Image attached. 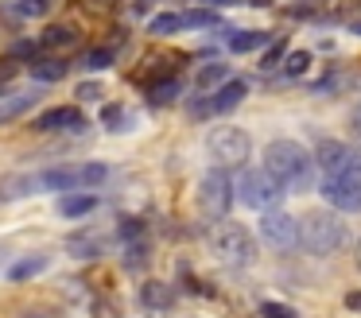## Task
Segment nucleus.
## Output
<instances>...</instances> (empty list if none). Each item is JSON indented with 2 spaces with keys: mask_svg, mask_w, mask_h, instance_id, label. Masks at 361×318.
<instances>
[{
  "mask_svg": "<svg viewBox=\"0 0 361 318\" xmlns=\"http://www.w3.org/2000/svg\"><path fill=\"white\" fill-rule=\"evenodd\" d=\"M195 82H198V90H218L221 82H229V66H226V62H210V66L198 70Z\"/></svg>",
  "mask_w": 361,
  "mask_h": 318,
  "instance_id": "obj_16",
  "label": "nucleus"
},
{
  "mask_svg": "<svg viewBox=\"0 0 361 318\" xmlns=\"http://www.w3.org/2000/svg\"><path fill=\"white\" fill-rule=\"evenodd\" d=\"M206 152H210V159L218 163V167H241L245 159H249L252 152V140L245 128H233V124H221V128H214L210 136H206Z\"/></svg>",
  "mask_w": 361,
  "mask_h": 318,
  "instance_id": "obj_4",
  "label": "nucleus"
},
{
  "mask_svg": "<svg viewBox=\"0 0 361 318\" xmlns=\"http://www.w3.org/2000/svg\"><path fill=\"white\" fill-rule=\"evenodd\" d=\"M345 307H350V310H361V291H350V295H345Z\"/></svg>",
  "mask_w": 361,
  "mask_h": 318,
  "instance_id": "obj_33",
  "label": "nucleus"
},
{
  "mask_svg": "<svg viewBox=\"0 0 361 318\" xmlns=\"http://www.w3.org/2000/svg\"><path fill=\"white\" fill-rule=\"evenodd\" d=\"M32 101H35V97H20V101H8V105H0V121H4V116L24 113V109H32Z\"/></svg>",
  "mask_w": 361,
  "mask_h": 318,
  "instance_id": "obj_27",
  "label": "nucleus"
},
{
  "mask_svg": "<svg viewBox=\"0 0 361 318\" xmlns=\"http://www.w3.org/2000/svg\"><path fill=\"white\" fill-rule=\"evenodd\" d=\"M35 178H39V190H74L82 186V167H47Z\"/></svg>",
  "mask_w": 361,
  "mask_h": 318,
  "instance_id": "obj_12",
  "label": "nucleus"
},
{
  "mask_svg": "<svg viewBox=\"0 0 361 318\" xmlns=\"http://www.w3.org/2000/svg\"><path fill=\"white\" fill-rule=\"evenodd\" d=\"M353 31H357V35H361V23H357V27H353Z\"/></svg>",
  "mask_w": 361,
  "mask_h": 318,
  "instance_id": "obj_40",
  "label": "nucleus"
},
{
  "mask_svg": "<svg viewBox=\"0 0 361 318\" xmlns=\"http://www.w3.org/2000/svg\"><path fill=\"white\" fill-rule=\"evenodd\" d=\"M8 78H16V62H12V59H0V85L8 82Z\"/></svg>",
  "mask_w": 361,
  "mask_h": 318,
  "instance_id": "obj_31",
  "label": "nucleus"
},
{
  "mask_svg": "<svg viewBox=\"0 0 361 318\" xmlns=\"http://www.w3.org/2000/svg\"><path fill=\"white\" fill-rule=\"evenodd\" d=\"M260 43H264V35H257V31H237V35H229V51H237V54L257 51Z\"/></svg>",
  "mask_w": 361,
  "mask_h": 318,
  "instance_id": "obj_20",
  "label": "nucleus"
},
{
  "mask_svg": "<svg viewBox=\"0 0 361 318\" xmlns=\"http://www.w3.org/2000/svg\"><path fill=\"white\" fill-rule=\"evenodd\" d=\"M102 121L109 124L113 132H125V109L121 105H105V113H102Z\"/></svg>",
  "mask_w": 361,
  "mask_h": 318,
  "instance_id": "obj_25",
  "label": "nucleus"
},
{
  "mask_svg": "<svg viewBox=\"0 0 361 318\" xmlns=\"http://www.w3.org/2000/svg\"><path fill=\"white\" fill-rule=\"evenodd\" d=\"M314 159H319V167L326 171V175H353V178H361V152L338 144V140H322L319 152H314Z\"/></svg>",
  "mask_w": 361,
  "mask_h": 318,
  "instance_id": "obj_7",
  "label": "nucleus"
},
{
  "mask_svg": "<svg viewBox=\"0 0 361 318\" xmlns=\"http://www.w3.org/2000/svg\"><path fill=\"white\" fill-rule=\"evenodd\" d=\"M39 43L43 47H71L74 43V27H66V23H51V27H43Z\"/></svg>",
  "mask_w": 361,
  "mask_h": 318,
  "instance_id": "obj_19",
  "label": "nucleus"
},
{
  "mask_svg": "<svg viewBox=\"0 0 361 318\" xmlns=\"http://www.w3.org/2000/svg\"><path fill=\"white\" fill-rule=\"evenodd\" d=\"M32 78L35 82H59V78H66V62L39 59V62H32Z\"/></svg>",
  "mask_w": 361,
  "mask_h": 318,
  "instance_id": "obj_17",
  "label": "nucleus"
},
{
  "mask_svg": "<svg viewBox=\"0 0 361 318\" xmlns=\"http://www.w3.org/2000/svg\"><path fill=\"white\" fill-rule=\"evenodd\" d=\"M350 245V229L342 217L334 214H307L299 221V248H307L311 256H334Z\"/></svg>",
  "mask_w": 361,
  "mask_h": 318,
  "instance_id": "obj_2",
  "label": "nucleus"
},
{
  "mask_svg": "<svg viewBox=\"0 0 361 318\" xmlns=\"http://www.w3.org/2000/svg\"><path fill=\"white\" fill-rule=\"evenodd\" d=\"M24 318H47V314H39V310H32V314H24Z\"/></svg>",
  "mask_w": 361,
  "mask_h": 318,
  "instance_id": "obj_37",
  "label": "nucleus"
},
{
  "mask_svg": "<svg viewBox=\"0 0 361 318\" xmlns=\"http://www.w3.org/2000/svg\"><path fill=\"white\" fill-rule=\"evenodd\" d=\"M0 256H4V252H0Z\"/></svg>",
  "mask_w": 361,
  "mask_h": 318,
  "instance_id": "obj_41",
  "label": "nucleus"
},
{
  "mask_svg": "<svg viewBox=\"0 0 361 318\" xmlns=\"http://www.w3.org/2000/svg\"><path fill=\"white\" fill-rule=\"evenodd\" d=\"M140 299L148 310H167L171 307V291H167V283H159V279H148V283L140 287Z\"/></svg>",
  "mask_w": 361,
  "mask_h": 318,
  "instance_id": "obj_15",
  "label": "nucleus"
},
{
  "mask_svg": "<svg viewBox=\"0 0 361 318\" xmlns=\"http://www.w3.org/2000/svg\"><path fill=\"white\" fill-rule=\"evenodd\" d=\"M319 190L342 214H357L361 209V178H353V175H326Z\"/></svg>",
  "mask_w": 361,
  "mask_h": 318,
  "instance_id": "obj_9",
  "label": "nucleus"
},
{
  "mask_svg": "<svg viewBox=\"0 0 361 318\" xmlns=\"http://www.w3.org/2000/svg\"><path fill=\"white\" fill-rule=\"evenodd\" d=\"M20 8H24L27 16H39L43 8H47V0H24V4H20Z\"/></svg>",
  "mask_w": 361,
  "mask_h": 318,
  "instance_id": "obj_32",
  "label": "nucleus"
},
{
  "mask_svg": "<svg viewBox=\"0 0 361 318\" xmlns=\"http://www.w3.org/2000/svg\"><path fill=\"white\" fill-rule=\"evenodd\" d=\"M94 209H97L94 194H66V198H59V217H86Z\"/></svg>",
  "mask_w": 361,
  "mask_h": 318,
  "instance_id": "obj_14",
  "label": "nucleus"
},
{
  "mask_svg": "<svg viewBox=\"0 0 361 318\" xmlns=\"http://www.w3.org/2000/svg\"><path fill=\"white\" fill-rule=\"evenodd\" d=\"M210 252L218 256L229 268H245V264L257 260V245H252V233L237 221H221L210 229Z\"/></svg>",
  "mask_w": 361,
  "mask_h": 318,
  "instance_id": "obj_3",
  "label": "nucleus"
},
{
  "mask_svg": "<svg viewBox=\"0 0 361 318\" xmlns=\"http://www.w3.org/2000/svg\"><path fill=\"white\" fill-rule=\"evenodd\" d=\"M102 252V245H94V237H71V256H97Z\"/></svg>",
  "mask_w": 361,
  "mask_h": 318,
  "instance_id": "obj_24",
  "label": "nucleus"
},
{
  "mask_svg": "<svg viewBox=\"0 0 361 318\" xmlns=\"http://www.w3.org/2000/svg\"><path fill=\"white\" fill-rule=\"evenodd\" d=\"M249 4H257V8H260V4H272V0H249Z\"/></svg>",
  "mask_w": 361,
  "mask_h": 318,
  "instance_id": "obj_38",
  "label": "nucleus"
},
{
  "mask_svg": "<svg viewBox=\"0 0 361 318\" xmlns=\"http://www.w3.org/2000/svg\"><path fill=\"white\" fill-rule=\"evenodd\" d=\"M350 121H353V132H357V136H361V101H357V105H353V116H350Z\"/></svg>",
  "mask_w": 361,
  "mask_h": 318,
  "instance_id": "obj_34",
  "label": "nucleus"
},
{
  "mask_svg": "<svg viewBox=\"0 0 361 318\" xmlns=\"http://www.w3.org/2000/svg\"><path fill=\"white\" fill-rule=\"evenodd\" d=\"M229 202H233V183H229V171L226 167H214L202 175L198 183V206L206 209V217L221 221L229 214Z\"/></svg>",
  "mask_w": 361,
  "mask_h": 318,
  "instance_id": "obj_6",
  "label": "nucleus"
},
{
  "mask_svg": "<svg viewBox=\"0 0 361 318\" xmlns=\"http://www.w3.org/2000/svg\"><path fill=\"white\" fill-rule=\"evenodd\" d=\"M260 314H264V318H295L288 307H283V302H264V307H260Z\"/></svg>",
  "mask_w": 361,
  "mask_h": 318,
  "instance_id": "obj_28",
  "label": "nucleus"
},
{
  "mask_svg": "<svg viewBox=\"0 0 361 318\" xmlns=\"http://www.w3.org/2000/svg\"><path fill=\"white\" fill-rule=\"evenodd\" d=\"M280 59H283V43H276L272 51L264 54V62H260V66H264V70H272V66H276V62H280Z\"/></svg>",
  "mask_w": 361,
  "mask_h": 318,
  "instance_id": "obj_30",
  "label": "nucleus"
},
{
  "mask_svg": "<svg viewBox=\"0 0 361 318\" xmlns=\"http://www.w3.org/2000/svg\"><path fill=\"white\" fill-rule=\"evenodd\" d=\"M260 237L272 248H280V252H291L299 245V221L291 214H283V209H268L260 217Z\"/></svg>",
  "mask_w": 361,
  "mask_h": 318,
  "instance_id": "obj_8",
  "label": "nucleus"
},
{
  "mask_svg": "<svg viewBox=\"0 0 361 318\" xmlns=\"http://www.w3.org/2000/svg\"><path fill=\"white\" fill-rule=\"evenodd\" d=\"M206 4H214V8H221V4H233V0H206Z\"/></svg>",
  "mask_w": 361,
  "mask_h": 318,
  "instance_id": "obj_36",
  "label": "nucleus"
},
{
  "mask_svg": "<svg viewBox=\"0 0 361 318\" xmlns=\"http://www.w3.org/2000/svg\"><path fill=\"white\" fill-rule=\"evenodd\" d=\"M357 268H361V245H357Z\"/></svg>",
  "mask_w": 361,
  "mask_h": 318,
  "instance_id": "obj_39",
  "label": "nucleus"
},
{
  "mask_svg": "<svg viewBox=\"0 0 361 318\" xmlns=\"http://www.w3.org/2000/svg\"><path fill=\"white\" fill-rule=\"evenodd\" d=\"M35 128H39V132H59V128L82 132V128H86V121H82V113L74 105H59V109H47V113L35 121Z\"/></svg>",
  "mask_w": 361,
  "mask_h": 318,
  "instance_id": "obj_10",
  "label": "nucleus"
},
{
  "mask_svg": "<svg viewBox=\"0 0 361 318\" xmlns=\"http://www.w3.org/2000/svg\"><path fill=\"white\" fill-rule=\"evenodd\" d=\"M43 268H47V256L32 252V256H24V260L8 264V279L12 283H24V279H32V276H43Z\"/></svg>",
  "mask_w": 361,
  "mask_h": 318,
  "instance_id": "obj_13",
  "label": "nucleus"
},
{
  "mask_svg": "<svg viewBox=\"0 0 361 318\" xmlns=\"http://www.w3.org/2000/svg\"><path fill=\"white\" fill-rule=\"evenodd\" d=\"M264 171L283 186V190H295V194H303L307 186L314 183L311 155H307L295 140H272V144L264 147Z\"/></svg>",
  "mask_w": 361,
  "mask_h": 318,
  "instance_id": "obj_1",
  "label": "nucleus"
},
{
  "mask_svg": "<svg viewBox=\"0 0 361 318\" xmlns=\"http://www.w3.org/2000/svg\"><path fill=\"white\" fill-rule=\"evenodd\" d=\"M237 194H241V202L249 209H276L283 198V186L276 183L264 167H252L237 178Z\"/></svg>",
  "mask_w": 361,
  "mask_h": 318,
  "instance_id": "obj_5",
  "label": "nucleus"
},
{
  "mask_svg": "<svg viewBox=\"0 0 361 318\" xmlns=\"http://www.w3.org/2000/svg\"><path fill=\"white\" fill-rule=\"evenodd\" d=\"M148 97H152V105H171V101L179 97V82H175V78H156Z\"/></svg>",
  "mask_w": 361,
  "mask_h": 318,
  "instance_id": "obj_18",
  "label": "nucleus"
},
{
  "mask_svg": "<svg viewBox=\"0 0 361 318\" xmlns=\"http://www.w3.org/2000/svg\"><path fill=\"white\" fill-rule=\"evenodd\" d=\"M86 66H90V70H109V66H113V54L102 51V47H94V51L86 54Z\"/></svg>",
  "mask_w": 361,
  "mask_h": 318,
  "instance_id": "obj_26",
  "label": "nucleus"
},
{
  "mask_svg": "<svg viewBox=\"0 0 361 318\" xmlns=\"http://www.w3.org/2000/svg\"><path fill=\"white\" fill-rule=\"evenodd\" d=\"M245 93H249V85L237 82V78L221 82L218 90H214V97H210V113H233V109L245 101Z\"/></svg>",
  "mask_w": 361,
  "mask_h": 318,
  "instance_id": "obj_11",
  "label": "nucleus"
},
{
  "mask_svg": "<svg viewBox=\"0 0 361 318\" xmlns=\"http://www.w3.org/2000/svg\"><path fill=\"white\" fill-rule=\"evenodd\" d=\"M78 97H82V101H97V97H102V85L82 82V85H78Z\"/></svg>",
  "mask_w": 361,
  "mask_h": 318,
  "instance_id": "obj_29",
  "label": "nucleus"
},
{
  "mask_svg": "<svg viewBox=\"0 0 361 318\" xmlns=\"http://www.w3.org/2000/svg\"><path fill=\"white\" fill-rule=\"evenodd\" d=\"M307 66H311V54H307V51H291L288 62H283V74H288V78H303Z\"/></svg>",
  "mask_w": 361,
  "mask_h": 318,
  "instance_id": "obj_22",
  "label": "nucleus"
},
{
  "mask_svg": "<svg viewBox=\"0 0 361 318\" xmlns=\"http://www.w3.org/2000/svg\"><path fill=\"white\" fill-rule=\"evenodd\" d=\"M152 31H156V35H175V31H183V16L179 12L156 16V20H152Z\"/></svg>",
  "mask_w": 361,
  "mask_h": 318,
  "instance_id": "obj_21",
  "label": "nucleus"
},
{
  "mask_svg": "<svg viewBox=\"0 0 361 318\" xmlns=\"http://www.w3.org/2000/svg\"><path fill=\"white\" fill-rule=\"evenodd\" d=\"M90 4H94V8H102V4H105V8H113L117 0H90Z\"/></svg>",
  "mask_w": 361,
  "mask_h": 318,
  "instance_id": "obj_35",
  "label": "nucleus"
},
{
  "mask_svg": "<svg viewBox=\"0 0 361 318\" xmlns=\"http://www.w3.org/2000/svg\"><path fill=\"white\" fill-rule=\"evenodd\" d=\"M183 27H221V23H218V16H214V12H206V8H195V12L183 16Z\"/></svg>",
  "mask_w": 361,
  "mask_h": 318,
  "instance_id": "obj_23",
  "label": "nucleus"
}]
</instances>
